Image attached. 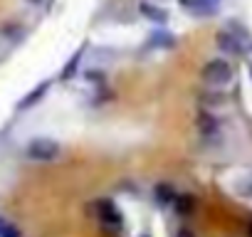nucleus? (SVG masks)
Returning a JSON list of instances; mask_svg holds the SVG:
<instances>
[{
    "label": "nucleus",
    "instance_id": "1",
    "mask_svg": "<svg viewBox=\"0 0 252 237\" xmlns=\"http://www.w3.org/2000/svg\"><path fill=\"white\" fill-rule=\"evenodd\" d=\"M200 77H203V82H205L208 87H227V84L232 82V77H235V69H232L230 59H225V57H213V59H208V62L203 64Z\"/></svg>",
    "mask_w": 252,
    "mask_h": 237
},
{
    "label": "nucleus",
    "instance_id": "2",
    "mask_svg": "<svg viewBox=\"0 0 252 237\" xmlns=\"http://www.w3.org/2000/svg\"><path fill=\"white\" fill-rule=\"evenodd\" d=\"M60 144L52 141V139H32L30 146H28V156L32 161H42V163H50V161H57L60 158Z\"/></svg>",
    "mask_w": 252,
    "mask_h": 237
},
{
    "label": "nucleus",
    "instance_id": "3",
    "mask_svg": "<svg viewBox=\"0 0 252 237\" xmlns=\"http://www.w3.org/2000/svg\"><path fill=\"white\" fill-rule=\"evenodd\" d=\"M178 5L190 18H213L220 10V0H178Z\"/></svg>",
    "mask_w": 252,
    "mask_h": 237
},
{
    "label": "nucleus",
    "instance_id": "4",
    "mask_svg": "<svg viewBox=\"0 0 252 237\" xmlns=\"http://www.w3.org/2000/svg\"><path fill=\"white\" fill-rule=\"evenodd\" d=\"M139 13L144 15V20H149V23H154V25H166L168 20H171V13L163 8V5H158V3H139Z\"/></svg>",
    "mask_w": 252,
    "mask_h": 237
},
{
    "label": "nucleus",
    "instance_id": "5",
    "mask_svg": "<svg viewBox=\"0 0 252 237\" xmlns=\"http://www.w3.org/2000/svg\"><path fill=\"white\" fill-rule=\"evenodd\" d=\"M215 45H218L225 55H240V52L245 50L242 40H240L235 32H230V30H220V32L215 35Z\"/></svg>",
    "mask_w": 252,
    "mask_h": 237
},
{
    "label": "nucleus",
    "instance_id": "6",
    "mask_svg": "<svg viewBox=\"0 0 252 237\" xmlns=\"http://www.w3.org/2000/svg\"><path fill=\"white\" fill-rule=\"evenodd\" d=\"M50 87H52V82H50V79H42L40 84H35V87H32V89H30V91L23 96V101L18 104V109H20V111H25V109H32L35 104H40V101L47 96Z\"/></svg>",
    "mask_w": 252,
    "mask_h": 237
},
{
    "label": "nucleus",
    "instance_id": "7",
    "mask_svg": "<svg viewBox=\"0 0 252 237\" xmlns=\"http://www.w3.org/2000/svg\"><path fill=\"white\" fill-rule=\"evenodd\" d=\"M198 131L203 134V139H213L220 134V121L218 116L210 114V111H200L198 114Z\"/></svg>",
    "mask_w": 252,
    "mask_h": 237
},
{
    "label": "nucleus",
    "instance_id": "8",
    "mask_svg": "<svg viewBox=\"0 0 252 237\" xmlns=\"http://www.w3.org/2000/svg\"><path fill=\"white\" fill-rule=\"evenodd\" d=\"M84 52H87V45H82V47L69 57V62L64 64V69H62V74H60V82H72V79H74V74L79 72V64H82V59H84Z\"/></svg>",
    "mask_w": 252,
    "mask_h": 237
},
{
    "label": "nucleus",
    "instance_id": "9",
    "mask_svg": "<svg viewBox=\"0 0 252 237\" xmlns=\"http://www.w3.org/2000/svg\"><path fill=\"white\" fill-rule=\"evenodd\" d=\"M149 47H158V50H171L176 47V37L166 30H156L149 35Z\"/></svg>",
    "mask_w": 252,
    "mask_h": 237
},
{
    "label": "nucleus",
    "instance_id": "10",
    "mask_svg": "<svg viewBox=\"0 0 252 237\" xmlns=\"http://www.w3.org/2000/svg\"><path fill=\"white\" fill-rule=\"evenodd\" d=\"M30 3H32V5H40V3H42V0H30Z\"/></svg>",
    "mask_w": 252,
    "mask_h": 237
},
{
    "label": "nucleus",
    "instance_id": "11",
    "mask_svg": "<svg viewBox=\"0 0 252 237\" xmlns=\"http://www.w3.org/2000/svg\"><path fill=\"white\" fill-rule=\"evenodd\" d=\"M250 72H252V69H250Z\"/></svg>",
    "mask_w": 252,
    "mask_h": 237
}]
</instances>
